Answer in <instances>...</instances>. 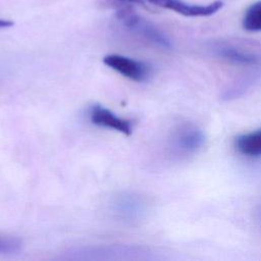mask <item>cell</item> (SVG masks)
I'll use <instances>...</instances> for the list:
<instances>
[{
  "label": "cell",
  "instance_id": "ba28073f",
  "mask_svg": "<svg viewBox=\"0 0 261 261\" xmlns=\"http://www.w3.org/2000/svg\"><path fill=\"white\" fill-rule=\"evenodd\" d=\"M243 27L248 32L261 31V1L253 3L245 12Z\"/></svg>",
  "mask_w": 261,
  "mask_h": 261
},
{
  "label": "cell",
  "instance_id": "277c9868",
  "mask_svg": "<svg viewBox=\"0 0 261 261\" xmlns=\"http://www.w3.org/2000/svg\"><path fill=\"white\" fill-rule=\"evenodd\" d=\"M90 120L95 125L111 128L125 136H129L133 133V122L129 119L121 118L100 105H95L91 108Z\"/></svg>",
  "mask_w": 261,
  "mask_h": 261
},
{
  "label": "cell",
  "instance_id": "8fae6325",
  "mask_svg": "<svg viewBox=\"0 0 261 261\" xmlns=\"http://www.w3.org/2000/svg\"><path fill=\"white\" fill-rule=\"evenodd\" d=\"M13 25V21L9 20V19H3L0 18V29H6V28H10Z\"/></svg>",
  "mask_w": 261,
  "mask_h": 261
},
{
  "label": "cell",
  "instance_id": "9c48e42d",
  "mask_svg": "<svg viewBox=\"0 0 261 261\" xmlns=\"http://www.w3.org/2000/svg\"><path fill=\"white\" fill-rule=\"evenodd\" d=\"M146 6L145 0H98L97 6L101 9H113L115 11L128 6Z\"/></svg>",
  "mask_w": 261,
  "mask_h": 261
},
{
  "label": "cell",
  "instance_id": "5b68a950",
  "mask_svg": "<svg viewBox=\"0 0 261 261\" xmlns=\"http://www.w3.org/2000/svg\"><path fill=\"white\" fill-rule=\"evenodd\" d=\"M175 147L184 153H195L205 143L203 132L195 125H184L175 136Z\"/></svg>",
  "mask_w": 261,
  "mask_h": 261
},
{
  "label": "cell",
  "instance_id": "52a82bcc",
  "mask_svg": "<svg viewBox=\"0 0 261 261\" xmlns=\"http://www.w3.org/2000/svg\"><path fill=\"white\" fill-rule=\"evenodd\" d=\"M218 53L222 58L234 64L253 65L258 62V59L255 55L250 54L248 52H244L242 50H239L232 47H227V46L221 47L218 49Z\"/></svg>",
  "mask_w": 261,
  "mask_h": 261
},
{
  "label": "cell",
  "instance_id": "3957f363",
  "mask_svg": "<svg viewBox=\"0 0 261 261\" xmlns=\"http://www.w3.org/2000/svg\"><path fill=\"white\" fill-rule=\"evenodd\" d=\"M103 62L108 67L132 81L143 82L150 75V67L146 63L126 56L109 54L103 58Z\"/></svg>",
  "mask_w": 261,
  "mask_h": 261
},
{
  "label": "cell",
  "instance_id": "30bf717a",
  "mask_svg": "<svg viewBox=\"0 0 261 261\" xmlns=\"http://www.w3.org/2000/svg\"><path fill=\"white\" fill-rule=\"evenodd\" d=\"M22 243L18 238L0 233V254H14L21 249Z\"/></svg>",
  "mask_w": 261,
  "mask_h": 261
},
{
  "label": "cell",
  "instance_id": "7a4b0ae2",
  "mask_svg": "<svg viewBox=\"0 0 261 261\" xmlns=\"http://www.w3.org/2000/svg\"><path fill=\"white\" fill-rule=\"evenodd\" d=\"M146 3H150L154 6H158L164 9L172 10L178 14L189 17H203L210 16L220 10L224 3L220 0L213 1L206 5L190 4L182 0H145Z\"/></svg>",
  "mask_w": 261,
  "mask_h": 261
},
{
  "label": "cell",
  "instance_id": "8992f818",
  "mask_svg": "<svg viewBox=\"0 0 261 261\" xmlns=\"http://www.w3.org/2000/svg\"><path fill=\"white\" fill-rule=\"evenodd\" d=\"M236 147L240 153L249 157L261 156V129L239 136Z\"/></svg>",
  "mask_w": 261,
  "mask_h": 261
},
{
  "label": "cell",
  "instance_id": "6da1fadb",
  "mask_svg": "<svg viewBox=\"0 0 261 261\" xmlns=\"http://www.w3.org/2000/svg\"><path fill=\"white\" fill-rule=\"evenodd\" d=\"M110 210L115 218L120 221L133 223L142 218L145 211V203L135 193L120 192L111 199Z\"/></svg>",
  "mask_w": 261,
  "mask_h": 261
}]
</instances>
